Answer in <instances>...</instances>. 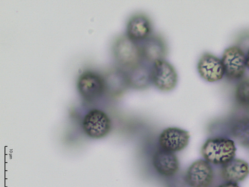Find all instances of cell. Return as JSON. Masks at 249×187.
Returning <instances> with one entry per match:
<instances>
[{
    "label": "cell",
    "instance_id": "1",
    "mask_svg": "<svg viewBox=\"0 0 249 187\" xmlns=\"http://www.w3.org/2000/svg\"><path fill=\"white\" fill-rule=\"evenodd\" d=\"M236 152L234 141L224 137L209 139L203 145L201 153L205 160L216 165H223L233 160Z\"/></svg>",
    "mask_w": 249,
    "mask_h": 187
},
{
    "label": "cell",
    "instance_id": "2",
    "mask_svg": "<svg viewBox=\"0 0 249 187\" xmlns=\"http://www.w3.org/2000/svg\"><path fill=\"white\" fill-rule=\"evenodd\" d=\"M113 53L122 69L130 70L143 62L141 46L126 35L119 36L114 41Z\"/></svg>",
    "mask_w": 249,
    "mask_h": 187
},
{
    "label": "cell",
    "instance_id": "3",
    "mask_svg": "<svg viewBox=\"0 0 249 187\" xmlns=\"http://www.w3.org/2000/svg\"><path fill=\"white\" fill-rule=\"evenodd\" d=\"M152 84L160 91L168 92L177 86L178 75L174 67L164 59L157 61L151 67Z\"/></svg>",
    "mask_w": 249,
    "mask_h": 187
},
{
    "label": "cell",
    "instance_id": "4",
    "mask_svg": "<svg viewBox=\"0 0 249 187\" xmlns=\"http://www.w3.org/2000/svg\"><path fill=\"white\" fill-rule=\"evenodd\" d=\"M221 60L228 79L237 80L243 76L247 68L246 56L240 48L232 46L226 49Z\"/></svg>",
    "mask_w": 249,
    "mask_h": 187
},
{
    "label": "cell",
    "instance_id": "5",
    "mask_svg": "<svg viewBox=\"0 0 249 187\" xmlns=\"http://www.w3.org/2000/svg\"><path fill=\"white\" fill-rule=\"evenodd\" d=\"M77 89L83 98L88 101H93L106 91L105 79L96 72H85L78 79Z\"/></svg>",
    "mask_w": 249,
    "mask_h": 187
},
{
    "label": "cell",
    "instance_id": "6",
    "mask_svg": "<svg viewBox=\"0 0 249 187\" xmlns=\"http://www.w3.org/2000/svg\"><path fill=\"white\" fill-rule=\"evenodd\" d=\"M83 129L90 137L100 139L106 137L111 129V122L105 112L99 110L89 112L83 121Z\"/></svg>",
    "mask_w": 249,
    "mask_h": 187
},
{
    "label": "cell",
    "instance_id": "7",
    "mask_svg": "<svg viewBox=\"0 0 249 187\" xmlns=\"http://www.w3.org/2000/svg\"><path fill=\"white\" fill-rule=\"evenodd\" d=\"M214 172L211 164L203 160L194 162L187 170L185 181L191 187H209L213 183Z\"/></svg>",
    "mask_w": 249,
    "mask_h": 187
},
{
    "label": "cell",
    "instance_id": "8",
    "mask_svg": "<svg viewBox=\"0 0 249 187\" xmlns=\"http://www.w3.org/2000/svg\"><path fill=\"white\" fill-rule=\"evenodd\" d=\"M190 138L188 131L177 128L164 130L159 137L161 149L172 152L183 150L188 146Z\"/></svg>",
    "mask_w": 249,
    "mask_h": 187
},
{
    "label": "cell",
    "instance_id": "9",
    "mask_svg": "<svg viewBox=\"0 0 249 187\" xmlns=\"http://www.w3.org/2000/svg\"><path fill=\"white\" fill-rule=\"evenodd\" d=\"M197 70L201 78L210 82L220 80L225 75L221 59L209 53L201 56L198 62Z\"/></svg>",
    "mask_w": 249,
    "mask_h": 187
},
{
    "label": "cell",
    "instance_id": "10",
    "mask_svg": "<svg viewBox=\"0 0 249 187\" xmlns=\"http://www.w3.org/2000/svg\"><path fill=\"white\" fill-rule=\"evenodd\" d=\"M153 25L150 19L146 15L138 13L128 20L126 35L138 43L146 40L152 34Z\"/></svg>",
    "mask_w": 249,
    "mask_h": 187
},
{
    "label": "cell",
    "instance_id": "11",
    "mask_svg": "<svg viewBox=\"0 0 249 187\" xmlns=\"http://www.w3.org/2000/svg\"><path fill=\"white\" fill-rule=\"evenodd\" d=\"M140 46L143 60L152 64L164 59L167 54V44L163 37L158 35H152L143 41Z\"/></svg>",
    "mask_w": 249,
    "mask_h": 187
},
{
    "label": "cell",
    "instance_id": "12",
    "mask_svg": "<svg viewBox=\"0 0 249 187\" xmlns=\"http://www.w3.org/2000/svg\"><path fill=\"white\" fill-rule=\"evenodd\" d=\"M157 171L164 176L175 175L179 169L178 158L174 153L162 149L155 153L153 159Z\"/></svg>",
    "mask_w": 249,
    "mask_h": 187
},
{
    "label": "cell",
    "instance_id": "13",
    "mask_svg": "<svg viewBox=\"0 0 249 187\" xmlns=\"http://www.w3.org/2000/svg\"><path fill=\"white\" fill-rule=\"evenodd\" d=\"M249 174V165L244 160L234 158L222 165L221 176L226 182L237 183L244 181Z\"/></svg>",
    "mask_w": 249,
    "mask_h": 187
},
{
    "label": "cell",
    "instance_id": "14",
    "mask_svg": "<svg viewBox=\"0 0 249 187\" xmlns=\"http://www.w3.org/2000/svg\"><path fill=\"white\" fill-rule=\"evenodd\" d=\"M151 67L143 64L126 71L129 87L137 90H143L148 88L151 84Z\"/></svg>",
    "mask_w": 249,
    "mask_h": 187
},
{
    "label": "cell",
    "instance_id": "15",
    "mask_svg": "<svg viewBox=\"0 0 249 187\" xmlns=\"http://www.w3.org/2000/svg\"><path fill=\"white\" fill-rule=\"evenodd\" d=\"M103 77L106 91L118 93L130 87L127 72L122 69H111Z\"/></svg>",
    "mask_w": 249,
    "mask_h": 187
},
{
    "label": "cell",
    "instance_id": "16",
    "mask_svg": "<svg viewBox=\"0 0 249 187\" xmlns=\"http://www.w3.org/2000/svg\"><path fill=\"white\" fill-rule=\"evenodd\" d=\"M231 133L239 144L249 149V118L243 117L236 120L231 128Z\"/></svg>",
    "mask_w": 249,
    "mask_h": 187
},
{
    "label": "cell",
    "instance_id": "17",
    "mask_svg": "<svg viewBox=\"0 0 249 187\" xmlns=\"http://www.w3.org/2000/svg\"><path fill=\"white\" fill-rule=\"evenodd\" d=\"M235 97L240 106L244 109H249V77L243 79L238 83Z\"/></svg>",
    "mask_w": 249,
    "mask_h": 187
},
{
    "label": "cell",
    "instance_id": "18",
    "mask_svg": "<svg viewBox=\"0 0 249 187\" xmlns=\"http://www.w3.org/2000/svg\"><path fill=\"white\" fill-rule=\"evenodd\" d=\"M218 187H240V186L237 183L227 182L226 183L220 185Z\"/></svg>",
    "mask_w": 249,
    "mask_h": 187
},
{
    "label": "cell",
    "instance_id": "19",
    "mask_svg": "<svg viewBox=\"0 0 249 187\" xmlns=\"http://www.w3.org/2000/svg\"><path fill=\"white\" fill-rule=\"evenodd\" d=\"M246 65L247 67L249 70V50L246 55Z\"/></svg>",
    "mask_w": 249,
    "mask_h": 187
}]
</instances>
